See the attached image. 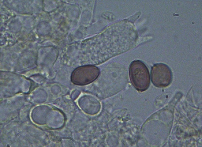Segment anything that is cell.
I'll use <instances>...</instances> for the list:
<instances>
[{"label":"cell","mask_w":202,"mask_h":147,"mask_svg":"<svg viewBox=\"0 0 202 147\" xmlns=\"http://www.w3.org/2000/svg\"><path fill=\"white\" fill-rule=\"evenodd\" d=\"M129 75L133 86L139 92H143L149 88L150 75L147 67L140 60H135L131 63Z\"/></svg>","instance_id":"obj_1"},{"label":"cell","mask_w":202,"mask_h":147,"mask_svg":"<svg viewBox=\"0 0 202 147\" xmlns=\"http://www.w3.org/2000/svg\"><path fill=\"white\" fill-rule=\"evenodd\" d=\"M151 77L152 82L154 86L159 88L166 87L171 82L172 73L167 65L158 63L152 68Z\"/></svg>","instance_id":"obj_2"},{"label":"cell","mask_w":202,"mask_h":147,"mask_svg":"<svg viewBox=\"0 0 202 147\" xmlns=\"http://www.w3.org/2000/svg\"><path fill=\"white\" fill-rule=\"evenodd\" d=\"M100 75V70L94 66L81 67L79 70L80 82L81 84H87L96 80Z\"/></svg>","instance_id":"obj_3"}]
</instances>
